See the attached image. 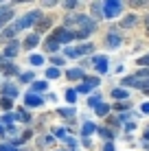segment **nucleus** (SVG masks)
<instances>
[{"mask_svg": "<svg viewBox=\"0 0 149 151\" xmlns=\"http://www.w3.org/2000/svg\"><path fill=\"white\" fill-rule=\"evenodd\" d=\"M145 92H147V94H149V90H145Z\"/></svg>", "mask_w": 149, "mask_h": 151, "instance_id": "c03bdc74", "label": "nucleus"}, {"mask_svg": "<svg viewBox=\"0 0 149 151\" xmlns=\"http://www.w3.org/2000/svg\"><path fill=\"white\" fill-rule=\"evenodd\" d=\"M101 136L107 138V140H112V136H114V134H112V132H107V129H101Z\"/></svg>", "mask_w": 149, "mask_h": 151, "instance_id": "473e14b6", "label": "nucleus"}, {"mask_svg": "<svg viewBox=\"0 0 149 151\" xmlns=\"http://www.w3.org/2000/svg\"><path fill=\"white\" fill-rule=\"evenodd\" d=\"M0 107H2V110H11V99H2V101H0Z\"/></svg>", "mask_w": 149, "mask_h": 151, "instance_id": "393cba45", "label": "nucleus"}, {"mask_svg": "<svg viewBox=\"0 0 149 151\" xmlns=\"http://www.w3.org/2000/svg\"><path fill=\"white\" fill-rule=\"evenodd\" d=\"M103 151H114V147H112V142H107L105 147H103Z\"/></svg>", "mask_w": 149, "mask_h": 151, "instance_id": "a19ab883", "label": "nucleus"}, {"mask_svg": "<svg viewBox=\"0 0 149 151\" xmlns=\"http://www.w3.org/2000/svg\"><path fill=\"white\" fill-rule=\"evenodd\" d=\"M123 9L121 2H116V0H107V2H103V15L105 18H114V15H119Z\"/></svg>", "mask_w": 149, "mask_h": 151, "instance_id": "7ed1b4c3", "label": "nucleus"}, {"mask_svg": "<svg viewBox=\"0 0 149 151\" xmlns=\"http://www.w3.org/2000/svg\"><path fill=\"white\" fill-rule=\"evenodd\" d=\"M140 110L145 112V114H149V103H143V107H140Z\"/></svg>", "mask_w": 149, "mask_h": 151, "instance_id": "ea45409f", "label": "nucleus"}, {"mask_svg": "<svg viewBox=\"0 0 149 151\" xmlns=\"http://www.w3.org/2000/svg\"><path fill=\"white\" fill-rule=\"evenodd\" d=\"M15 33H18V29H15V27H9L7 31H2V37H7V40H9V37H13Z\"/></svg>", "mask_w": 149, "mask_h": 151, "instance_id": "4be33fe9", "label": "nucleus"}, {"mask_svg": "<svg viewBox=\"0 0 149 151\" xmlns=\"http://www.w3.org/2000/svg\"><path fill=\"white\" fill-rule=\"evenodd\" d=\"M13 123V116H4V125H11Z\"/></svg>", "mask_w": 149, "mask_h": 151, "instance_id": "58836bf2", "label": "nucleus"}, {"mask_svg": "<svg viewBox=\"0 0 149 151\" xmlns=\"http://www.w3.org/2000/svg\"><path fill=\"white\" fill-rule=\"evenodd\" d=\"M66 101L73 105V103L77 101V92H75V90H68V92H66Z\"/></svg>", "mask_w": 149, "mask_h": 151, "instance_id": "5701e85b", "label": "nucleus"}, {"mask_svg": "<svg viewBox=\"0 0 149 151\" xmlns=\"http://www.w3.org/2000/svg\"><path fill=\"white\" fill-rule=\"evenodd\" d=\"M64 7H66V9H75L77 2H75V0H68V2H64Z\"/></svg>", "mask_w": 149, "mask_h": 151, "instance_id": "72a5a7b5", "label": "nucleus"}, {"mask_svg": "<svg viewBox=\"0 0 149 151\" xmlns=\"http://www.w3.org/2000/svg\"><path fill=\"white\" fill-rule=\"evenodd\" d=\"M96 86H99V79H96V77H90V79H86V83H81L75 92H83V94H88L92 88H96Z\"/></svg>", "mask_w": 149, "mask_h": 151, "instance_id": "20e7f679", "label": "nucleus"}, {"mask_svg": "<svg viewBox=\"0 0 149 151\" xmlns=\"http://www.w3.org/2000/svg\"><path fill=\"white\" fill-rule=\"evenodd\" d=\"M96 70L101 72V75H103V72H107V64L103 61V64H96Z\"/></svg>", "mask_w": 149, "mask_h": 151, "instance_id": "7c9ffc66", "label": "nucleus"}, {"mask_svg": "<svg viewBox=\"0 0 149 151\" xmlns=\"http://www.w3.org/2000/svg\"><path fill=\"white\" fill-rule=\"evenodd\" d=\"M31 64H33V66H42L44 64V57L42 55H31Z\"/></svg>", "mask_w": 149, "mask_h": 151, "instance_id": "412c9836", "label": "nucleus"}, {"mask_svg": "<svg viewBox=\"0 0 149 151\" xmlns=\"http://www.w3.org/2000/svg\"><path fill=\"white\" fill-rule=\"evenodd\" d=\"M37 44H40V35H37V33H31L29 37L24 40V48H29V50H31V48H35Z\"/></svg>", "mask_w": 149, "mask_h": 151, "instance_id": "423d86ee", "label": "nucleus"}, {"mask_svg": "<svg viewBox=\"0 0 149 151\" xmlns=\"http://www.w3.org/2000/svg\"><path fill=\"white\" fill-rule=\"evenodd\" d=\"M46 86H48L46 81H35V83H33V94H40V92H44Z\"/></svg>", "mask_w": 149, "mask_h": 151, "instance_id": "ddd939ff", "label": "nucleus"}, {"mask_svg": "<svg viewBox=\"0 0 149 151\" xmlns=\"http://www.w3.org/2000/svg\"><path fill=\"white\" fill-rule=\"evenodd\" d=\"M66 75H68L70 81H73V79H83V70H81V68H70Z\"/></svg>", "mask_w": 149, "mask_h": 151, "instance_id": "9d476101", "label": "nucleus"}, {"mask_svg": "<svg viewBox=\"0 0 149 151\" xmlns=\"http://www.w3.org/2000/svg\"><path fill=\"white\" fill-rule=\"evenodd\" d=\"M92 61H94V64H103V61H105V57H101V55H96V57H94V59H92Z\"/></svg>", "mask_w": 149, "mask_h": 151, "instance_id": "c9c22d12", "label": "nucleus"}, {"mask_svg": "<svg viewBox=\"0 0 149 151\" xmlns=\"http://www.w3.org/2000/svg\"><path fill=\"white\" fill-rule=\"evenodd\" d=\"M94 129H96V127H94V125H92V123H83V136L88 138L90 134H94Z\"/></svg>", "mask_w": 149, "mask_h": 151, "instance_id": "a211bd4d", "label": "nucleus"}, {"mask_svg": "<svg viewBox=\"0 0 149 151\" xmlns=\"http://www.w3.org/2000/svg\"><path fill=\"white\" fill-rule=\"evenodd\" d=\"M107 112H110V105H105V103H99V105H96V114H99V116H105Z\"/></svg>", "mask_w": 149, "mask_h": 151, "instance_id": "f3484780", "label": "nucleus"}, {"mask_svg": "<svg viewBox=\"0 0 149 151\" xmlns=\"http://www.w3.org/2000/svg\"><path fill=\"white\" fill-rule=\"evenodd\" d=\"M105 44L110 46V48H116V46H121V35H116V33H110L105 37Z\"/></svg>", "mask_w": 149, "mask_h": 151, "instance_id": "0eeeda50", "label": "nucleus"}, {"mask_svg": "<svg viewBox=\"0 0 149 151\" xmlns=\"http://www.w3.org/2000/svg\"><path fill=\"white\" fill-rule=\"evenodd\" d=\"M13 18V11L11 9H0V27H2L7 20H11Z\"/></svg>", "mask_w": 149, "mask_h": 151, "instance_id": "9b49d317", "label": "nucleus"}, {"mask_svg": "<svg viewBox=\"0 0 149 151\" xmlns=\"http://www.w3.org/2000/svg\"><path fill=\"white\" fill-rule=\"evenodd\" d=\"M24 103H27L29 107H40L44 103V99L40 96V94H33V92H29L27 96H24Z\"/></svg>", "mask_w": 149, "mask_h": 151, "instance_id": "39448f33", "label": "nucleus"}, {"mask_svg": "<svg viewBox=\"0 0 149 151\" xmlns=\"http://www.w3.org/2000/svg\"><path fill=\"white\" fill-rule=\"evenodd\" d=\"M59 116H66V118H70V116H75V110L73 107H61V110H57Z\"/></svg>", "mask_w": 149, "mask_h": 151, "instance_id": "2eb2a0df", "label": "nucleus"}, {"mask_svg": "<svg viewBox=\"0 0 149 151\" xmlns=\"http://www.w3.org/2000/svg\"><path fill=\"white\" fill-rule=\"evenodd\" d=\"M53 64H55V68H57V66H59V64H64V61H61L59 57H53Z\"/></svg>", "mask_w": 149, "mask_h": 151, "instance_id": "4c0bfd02", "label": "nucleus"}, {"mask_svg": "<svg viewBox=\"0 0 149 151\" xmlns=\"http://www.w3.org/2000/svg\"><path fill=\"white\" fill-rule=\"evenodd\" d=\"M145 140H149V129H147V132H145Z\"/></svg>", "mask_w": 149, "mask_h": 151, "instance_id": "37998d69", "label": "nucleus"}, {"mask_svg": "<svg viewBox=\"0 0 149 151\" xmlns=\"http://www.w3.org/2000/svg\"><path fill=\"white\" fill-rule=\"evenodd\" d=\"M40 18H42V13H40V11H31V13H27V15H24V18H20L18 22L13 24V27L18 29V31H20V29H29L31 24H33V22H37Z\"/></svg>", "mask_w": 149, "mask_h": 151, "instance_id": "f257e3e1", "label": "nucleus"}, {"mask_svg": "<svg viewBox=\"0 0 149 151\" xmlns=\"http://www.w3.org/2000/svg\"><path fill=\"white\" fill-rule=\"evenodd\" d=\"M57 48H59V44H57V42H55L53 37L46 40V50H57Z\"/></svg>", "mask_w": 149, "mask_h": 151, "instance_id": "6ab92c4d", "label": "nucleus"}, {"mask_svg": "<svg viewBox=\"0 0 149 151\" xmlns=\"http://www.w3.org/2000/svg\"><path fill=\"white\" fill-rule=\"evenodd\" d=\"M18 53H20V46L13 42V44H9L7 48H4V59H9V57H15Z\"/></svg>", "mask_w": 149, "mask_h": 151, "instance_id": "6e6552de", "label": "nucleus"}, {"mask_svg": "<svg viewBox=\"0 0 149 151\" xmlns=\"http://www.w3.org/2000/svg\"><path fill=\"white\" fill-rule=\"evenodd\" d=\"M48 27H50V20H48V18H44L42 22H40V27H37V31H44V29H48Z\"/></svg>", "mask_w": 149, "mask_h": 151, "instance_id": "a878e982", "label": "nucleus"}, {"mask_svg": "<svg viewBox=\"0 0 149 151\" xmlns=\"http://www.w3.org/2000/svg\"><path fill=\"white\" fill-rule=\"evenodd\" d=\"M112 96L114 99H130V92L123 88V90H112Z\"/></svg>", "mask_w": 149, "mask_h": 151, "instance_id": "4468645a", "label": "nucleus"}, {"mask_svg": "<svg viewBox=\"0 0 149 151\" xmlns=\"http://www.w3.org/2000/svg\"><path fill=\"white\" fill-rule=\"evenodd\" d=\"M20 81H33V75H31V72H22V75H20Z\"/></svg>", "mask_w": 149, "mask_h": 151, "instance_id": "bb28decb", "label": "nucleus"}, {"mask_svg": "<svg viewBox=\"0 0 149 151\" xmlns=\"http://www.w3.org/2000/svg\"><path fill=\"white\" fill-rule=\"evenodd\" d=\"M66 55L68 57H79V50L77 48H66Z\"/></svg>", "mask_w": 149, "mask_h": 151, "instance_id": "c756f323", "label": "nucleus"}, {"mask_svg": "<svg viewBox=\"0 0 149 151\" xmlns=\"http://www.w3.org/2000/svg\"><path fill=\"white\" fill-rule=\"evenodd\" d=\"M57 44H68V42H73L75 40V33L73 31H68V29H55V33L50 35Z\"/></svg>", "mask_w": 149, "mask_h": 151, "instance_id": "f03ea898", "label": "nucleus"}, {"mask_svg": "<svg viewBox=\"0 0 149 151\" xmlns=\"http://www.w3.org/2000/svg\"><path fill=\"white\" fill-rule=\"evenodd\" d=\"M138 64H140L143 68H149V55H145V57H140V59H138Z\"/></svg>", "mask_w": 149, "mask_h": 151, "instance_id": "cd10ccee", "label": "nucleus"}, {"mask_svg": "<svg viewBox=\"0 0 149 151\" xmlns=\"http://www.w3.org/2000/svg\"><path fill=\"white\" fill-rule=\"evenodd\" d=\"M143 22H145V27H149V15H147V18H145V20H143Z\"/></svg>", "mask_w": 149, "mask_h": 151, "instance_id": "79ce46f5", "label": "nucleus"}, {"mask_svg": "<svg viewBox=\"0 0 149 151\" xmlns=\"http://www.w3.org/2000/svg\"><path fill=\"white\" fill-rule=\"evenodd\" d=\"M66 134H68V132H66V129H61V127L55 129V136H57V138H64V140H66Z\"/></svg>", "mask_w": 149, "mask_h": 151, "instance_id": "c85d7f7f", "label": "nucleus"}, {"mask_svg": "<svg viewBox=\"0 0 149 151\" xmlns=\"http://www.w3.org/2000/svg\"><path fill=\"white\" fill-rule=\"evenodd\" d=\"M138 22H140V20H138L136 15H127V18H123L121 27H123V29H132V27H134V24H138Z\"/></svg>", "mask_w": 149, "mask_h": 151, "instance_id": "1a4fd4ad", "label": "nucleus"}, {"mask_svg": "<svg viewBox=\"0 0 149 151\" xmlns=\"http://www.w3.org/2000/svg\"><path fill=\"white\" fill-rule=\"evenodd\" d=\"M77 50H79V55H83V53H92V50H94V46H92V44H81Z\"/></svg>", "mask_w": 149, "mask_h": 151, "instance_id": "aec40b11", "label": "nucleus"}, {"mask_svg": "<svg viewBox=\"0 0 149 151\" xmlns=\"http://www.w3.org/2000/svg\"><path fill=\"white\" fill-rule=\"evenodd\" d=\"M0 151H15V149L9 147V145H0Z\"/></svg>", "mask_w": 149, "mask_h": 151, "instance_id": "e433bc0d", "label": "nucleus"}, {"mask_svg": "<svg viewBox=\"0 0 149 151\" xmlns=\"http://www.w3.org/2000/svg\"><path fill=\"white\" fill-rule=\"evenodd\" d=\"M138 77H145V79H149V68H140V70H138Z\"/></svg>", "mask_w": 149, "mask_h": 151, "instance_id": "2f4dec72", "label": "nucleus"}, {"mask_svg": "<svg viewBox=\"0 0 149 151\" xmlns=\"http://www.w3.org/2000/svg\"><path fill=\"white\" fill-rule=\"evenodd\" d=\"M2 94L15 96V94H18V90H15V86H11V83H2Z\"/></svg>", "mask_w": 149, "mask_h": 151, "instance_id": "f8f14e48", "label": "nucleus"}, {"mask_svg": "<svg viewBox=\"0 0 149 151\" xmlns=\"http://www.w3.org/2000/svg\"><path fill=\"white\" fill-rule=\"evenodd\" d=\"M57 77H59V68H55V66H53V68L46 70V79H57Z\"/></svg>", "mask_w": 149, "mask_h": 151, "instance_id": "dca6fc26", "label": "nucleus"}, {"mask_svg": "<svg viewBox=\"0 0 149 151\" xmlns=\"http://www.w3.org/2000/svg\"><path fill=\"white\" fill-rule=\"evenodd\" d=\"M145 4H149V2H140V0H134V2H132V7H145Z\"/></svg>", "mask_w": 149, "mask_h": 151, "instance_id": "f704fd0d", "label": "nucleus"}, {"mask_svg": "<svg viewBox=\"0 0 149 151\" xmlns=\"http://www.w3.org/2000/svg\"><path fill=\"white\" fill-rule=\"evenodd\" d=\"M99 103H101V96H90L88 99V105H92V107H96Z\"/></svg>", "mask_w": 149, "mask_h": 151, "instance_id": "b1692460", "label": "nucleus"}]
</instances>
